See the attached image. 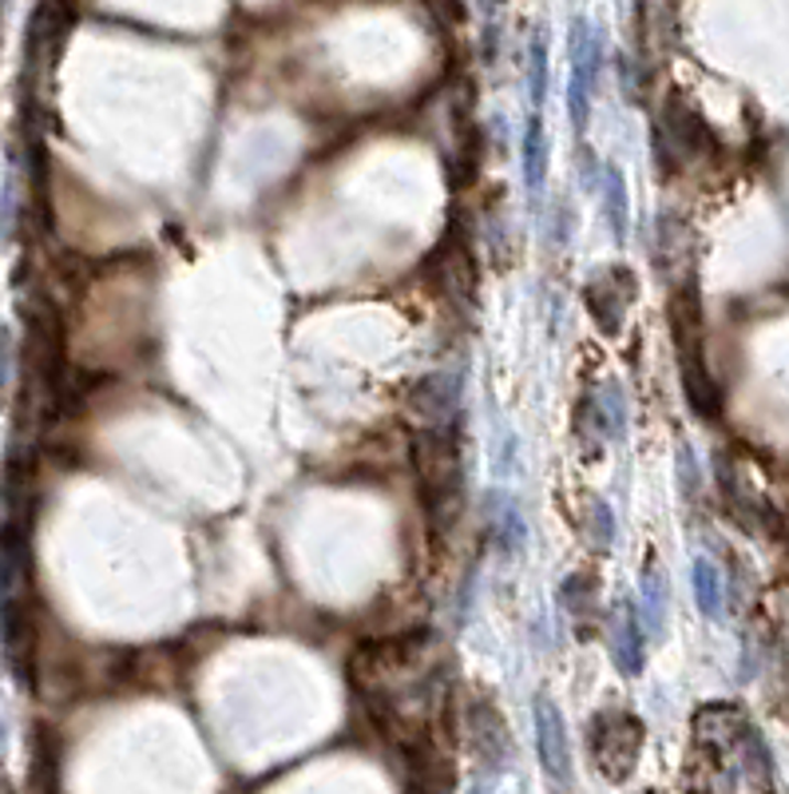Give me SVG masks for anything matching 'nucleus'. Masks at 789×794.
Here are the masks:
<instances>
[{
    "mask_svg": "<svg viewBox=\"0 0 789 794\" xmlns=\"http://www.w3.org/2000/svg\"><path fill=\"white\" fill-rule=\"evenodd\" d=\"M488 525H493V540L504 556H516L528 545V521H523L516 496L488 493Z\"/></svg>",
    "mask_w": 789,
    "mask_h": 794,
    "instance_id": "1a4fd4ad",
    "label": "nucleus"
},
{
    "mask_svg": "<svg viewBox=\"0 0 789 794\" xmlns=\"http://www.w3.org/2000/svg\"><path fill=\"white\" fill-rule=\"evenodd\" d=\"M587 754L599 766L603 779L623 783L635 771L642 754V723L639 715L623 711V707H603L587 723Z\"/></svg>",
    "mask_w": 789,
    "mask_h": 794,
    "instance_id": "7ed1b4c3",
    "label": "nucleus"
},
{
    "mask_svg": "<svg viewBox=\"0 0 789 794\" xmlns=\"http://www.w3.org/2000/svg\"><path fill=\"white\" fill-rule=\"evenodd\" d=\"M603 64V36L587 24V20H572V79H568V111H572L575 131L587 128V111H592L595 76Z\"/></svg>",
    "mask_w": 789,
    "mask_h": 794,
    "instance_id": "39448f33",
    "label": "nucleus"
},
{
    "mask_svg": "<svg viewBox=\"0 0 789 794\" xmlns=\"http://www.w3.org/2000/svg\"><path fill=\"white\" fill-rule=\"evenodd\" d=\"M619 627H615V664L623 675H639L647 659V640H642V612L635 600H623Z\"/></svg>",
    "mask_w": 789,
    "mask_h": 794,
    "instance_id": "9d476101",
    "label": "nucleus"
},
{
    "mask_svg": "<svg viewBox=\"0 0 789 794\" xmlns=\"http://www.w3.org/2000/svg\"><path fill=\"white\" fill-rule=\"evenodd\" d=\"M599 195H603V215L612 223V238L615 243H627V230H631V211H627V179L619 168L603 163V179H599Z\"/></svg>",
    "mask_w": 789,
    "mask_h": 794,
    "instance_id": "9b49d317",
    "label": "nucleus"
},
{
    "mask_svg": "<svg viewBox=\"0 0 789 794\" xmlns=\"http://www.w3.org/2000/svg\"><path fill=\"white\" fill-rule=\"evenodd\" d=\"M536 754H540L543 771L568 783L572 779V751H568V723H563L560 707L540 695L536 699Z\"/></svg>",
    "mask_w": 789,
    "mask_h": 794,
    "instance_id": "0eeeda50",
    "label": "nucleus"
},
{
    "mask_svg": "<svg viewBox=\"0 0 789 794\" xmlns=\"http://www.w3.org/2000/svg\"><path fill=\"white\" fill-rule=\"evenodd\" d=\"M691 584H694V600H699L702 615L718 620L722 615V576L711 560H694L691 568Z\"/></svg>",
    "mask_w": 789,
    "mask_h": 794,
    "instance_id": "ddd939ff",
    "label": "nucleus"
},
{
    "mask_svg": "<svg viewBox=\"0 0 789 794\" xmlns=\"http://www.w3.org/2000/svg\"><path fill=\"white\" fill-rule=\"evenodd\" d=\"M413 469L421 476L429 505L436 516H453L448 508L461 501L464 461L456 426H421L413 437Z\"/></svg>",
    "mask_w": 789,
    "mask_h": 794,
    "instance_id": "f03ea898",
    "label": "nucleus"
},
{
    "mask_svg": "<svg viewBox=\"0 0 789 794\" xmlns=\"http://www.w3.org/2000/svg\"><path fill=\"white\" fill-rule=\"evenodd\" d=\"M543 183H548V131H543V119L536 111L523 128V187L540 195Z\"/></svg>",
    "mask_w": 789,
    "mask_h": 794,
    "instance_id": "f8f14e48",
    "label": "nucleus"
},
{
    "mask_svg": "<svg viewBox=\"0 0 789 794\" xmlns=\"http://www.w3.org/2000/svg\"><path fill=\"white\" fill-rule=\"evenodd\" d=\"M560 604L572 615H587L595 608V580H587V572H572L560 584Z\"/></svg>",
    "mask_w": 789,
    "mask_h": 794,
    "instance_id": "dca6fc26",
    "label": "nucleus"
},
{
    "mask_svg": "<svg viewBox=\"0 0 789 794\" xmlns=\"http://www.w3.org/2000/svg\"><path fill=\"white\" fill-rule=\"evenodd\" d=\"M679 473H682V489H687V493H694V481H699V473H694L691 446H682V449H679Z\"/></svg>",
    "mask_w": 789,
    "mask_h": 794,
    "instance_id": "6ab92c4d",
    "label": "nucleus"
},
{
    "mask_svg": "<svg viewBox=\"0 0 789 794\" xmlns=\"http://www.w3.org/2000/svg\"><path fill=\"white\" fill-rule=\"evenodd\" d=\"M639 298V282H635V270L612 262V267H599L587 282H583V307L592 314V322L599 326V334L615 337L627 322V310Z\"/></svg>",
    "mask_w": 789,
    "mask_h": 794,
    "instance_id": "20e7f679",
    "label": "nucleus"
},
{
    "mask_svg": "<svg viewBox=\"0 0 789 794\" xmlns=\"http://www.w3.org/2000/svg\"><path fill=\"white\" fill-rule=\"evenodd\" d=\"M349 679L374 711L377 727L401 739L409 751L417 747V731L433 723V711L444 704V667L436 659V635L429 632L357 647Z\"/></svg>",
    "mask_w": 789,
    "mask_h": 794,
    "instance_id": "f257e3e1",
    "label": "nucleus"
},
{
    "mask_svg": "<svg viewBox=\"0 0 789 794\" xmlns=\"http://www.w3.org/2000/svg\"><path fill=\"white\" fill-rule=\"evenodd\" d=\"M528 99L540 111L548 99V32L536 29L532 44H528Z\"/></svg>",
    "mask_w": 789,
    "mask_h": 794,
    "instance_id": "2eb2a0df",
    "label": "nucleus"
},
{
    "mask_svg": "<svg viewBox=\"0 0 789 794\" xmlns=\"http://www.w3.org/2000/svg\"><path fill=\"white\" fill-rule=\"evenodd\" d=\"M464 743L473 751V759L484 766V771H504L508 763V723H504V715L496 711L493 704H468L464 711Z\"/></svg>",
    "mask_w": 789,
    "mask_h": 794,
    "instance_id": "423d86ee",
    "label": "nucleus"
},
{
    "mask_svg": "<svg viewBox=\"0 0 789 794\" xmlns=\"http://www.w3.org/2000/svg\"><path fill=\"white\" fill-rule=\"evenodd\" d=\"M642 615H647V627L662 632V620H667V576L659 565L642 568Z\"/></svg>",
    "mask_w": 789,
    "mask_h": 794,
    "instance_id": "4468645a",
    "label": "nucleus"
},
{
    "mask_svg": "<svg viewBox=\"0 0 789 794\" xmlns=\"http://www.w3.org/2000/svg\"><path fill=\"white\" fill-rule=\"evenodd\" d=\"M599 179H603V163H599V155L583 148V187H587V191H599Z\"/></svg>",
    "mask_w": 789,
    "mask_h": 794,
    "instance_id": "a211bd4d",
    "label": "nucleus"
},
{
    "mask_svg": "<svg viewBox=\"0 0 789 794\" xmlns=\"http://www.w3.org/2000/svg\"><path fill=\"white\" fill-rule=\"evenodd\" d=\"M409 409L421 426H456L461 421V382L453 374H429L413 386Z\"/></svg>",
    "mask_w": 789,
    "mask_h": 794,
    "instance_id": "6e6552de",
    "label": "nucleus"
},
{
    "mask_svg": "<svg viewBox=\"0 0 789 794\" xmlns=\"http://www.w3.org/2000/svg\"><path fill=\"white\" fill-rule=\"evenodd\" d=\"M595 545L599 548H612V536H615V516H612V508L603 505V501H595Z\"/></svg>",
    "mask_w": 789,
    "mask_h": 794,
    "instance_id": "f3484780",
    "label": "nucleus"
}]
</instances>
